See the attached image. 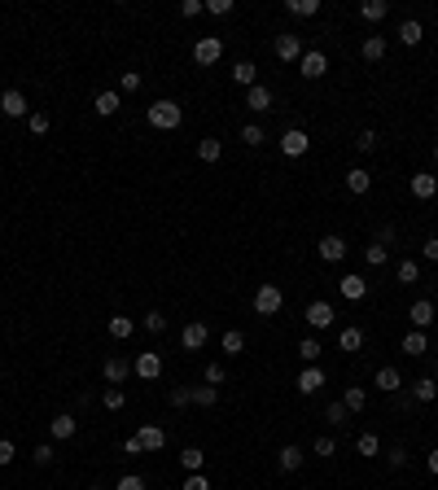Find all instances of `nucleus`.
Instances as JSON below:
<instances>
[{"label":"nucleus","instance_id":"1","mask_svg":"<svg viewBox=\"0 0 438 490\" xmlns=\"http://www.w3.org/2000/svg\"><path fill=\"white\" fill-rule=\"evenodd\" d=\"M184 123V110L175 101H153L149 105V127H158V131H171V127H180Z\"/></svg>","mask_w":438,"mask_h":490},{"label":"nucleus","instance_id":"2","mask_svg":"<svg viewBox=\"0 0 438 490\" xmlns=\"http://www.w3.org/2000/svg\"><path fill=\"white\" fill-rule=\"evenodd\" d=\"M281 302H285V293H281L276 285H259L254 289V315H276Z\"/></svg>","mask_w":438,"mask_h":490},{"label":"nucleus","instance_id":"3","mask_svg":"<svg viewBox=\"0 0 438 490\" xmlns=\"http://www.w3.org/2000/svg\"><path fill=\"white\" fill-rule=\"evenodd\" d=\"M307 149H311V136H307L303 127H285V136H281V153H285V158H303Z\"/></svg>","mask_w":438,"mask_h":490},{"label":"nucleus","instance_id":"4","mask_svg":"<svg viewBox=\"0 0 438 490\" xmlns=\"http://www.w3.org/2000/svg\"><path fill=\"white\" fill-rule=\"evenodd\" d=\"M219 57H223V40H219V35H202L197 49H193V62L197 66H215Z\"/></svg>","mask_w":438,"mask_h":490},{"label":"nucleus","instance_id":"5","mask_svg":"<svg viewBox=\"0 0 438 490\" xmlns=\"http://www.w3.org/2000/svg\"><path fill=\"white\" fill-rule=\"evenodd\" d=\"M132 372H136L140 381H158V377H162V355H158V350H140L136 364H132Z\"/></svg>","mask_w":438,"mask_h":490},{"label":"nucleus","instance_id":"6","mask_svg":"<svg viewBox=\"0 0 438 490\" xmlns=\"http://www.w3.org/2000/svg\"><path fill=\"white\" fill-rule=\"evenodd\" d=\"M298 70H303V79H325L329 57H325L320 49H307V53H303V62H298Z\"/></svg>","mask_w":438,"mask_h":490},{"label":"nucleus","instance_id":"7","mask_svg":"<svg viewBox=\"0 0 438 490\" xmlns=\"http://www.w3.org/2000/svg\"><path fill=\"white\" fill-rule=\"evenodd\" d=\"M272 49H276L281 62H303V53H307L298 35H276V44H272Z\"/></svg>","mask_w":438,"mask_h":490},{"label":"nucleus","instance_id":"8","mask_svg":"<svg viewBox=\"0 0 438 490\" xmlns=\"http://www.w3.org/2000/svg\"><path fill=\"white\" fill-rule=\"evenodd\" d=\"M0 114H5V118H22V114H31V105H27V97H22L18 88H9L5 97H0Z\"/></svg>","mask_w":438,"mask_h":490},{"label":"nucleus","instance_id":"9","mask_svg":"<svg viewBox=\"0 0 438 490\" xmlns=\"http://www.w3.org/2000/svg\"><path fill=\"white\" fill-rule=\"evenodd\" d=\"M333 307H329V302H320V298H316V302H307V324H311V328H329V324H333Z\"/></svg>","mask_w":438,"mask_h":490},{"label":"nucleus","instance_id":"10","mask_svg":"<svg viewBox=\"0 0 438 490\" xmlns=\"http://www.w3.org/2000/svg\"><path fill=\"white\" fill-rule=\"evenodd\" d=\"M408 320H412V328H430L434 324V302H430V298H421V302H412L408 307Z\"/></svg>","mask_w":438,"mask_h":490},{"label":"nucleus","instance_id":"11","mask_svg":"<svg viewBox=\"0 0 438 490\" xmlns=\"http://www.w3.org/2000/svg\"><path fill=\"white\" fill-rule=\"evenodd\" d=\"M206 337H210V328L202 324V320H193V324H184V333H180L184 350H202V346H206Z\"/></svg>","mask_w":438,"mask_h":490},{"label":"nucleus","instance_id":"12","mask_svg":"<svg viewBox=\"0 0 438 490\" xmlns=\"http://www.w3.org/2000/svg\"><path fill=\"white\" fill-rule=\"evenodd\" d=\"M325 386V368L320 364H307L303 372H298V394H316Z\"/></svg>","mask_w":438,"mask_h":490},{"label":"nucleus","instance_id":"13","mask_svg":"<svg viewBox=\"0 0 438 490\" xmlns=\"http://www.w3.org/2000/svg\"><path fill=\"white\" fill-rule=\"evenodd\" d=\"M316 249H320L325 263H342V258H347V241H342V236H333V232L320 236V245H316Z\"/></svg>","mask_w":438,"mask_h":490},{"label":"nucleus","instance_id":"14","mask_svg":"<svg viewBox=\"0 0 438 490\" xmlns=\"http://www.w3.org/2000/svg\"><path fill=\"white\" fill-rule=\"evenodd\" d=\"M245 105H250L254 114L272 110V88H267V83H254V88H245Z\"/></svg>","mask_w":438,"mask_h":490},{"label":"nucleus","instance_id":"15","mask_svg":"<svg viewBox=\"0 0 438 490\" xmlns=\"http://www.w3.org/2000/svg\"><path fill=\"white\" fill-rule=\"evenodd\" d=\"M434 193H438V175H430V171H417V175H412V197L430 201Z\"/></svg>","mask_w":438,"mask_h":490},{"label":"nucleus","instance_id":"16","mask_svg":"<svg viewBox=\"0 0 438 490\" xmlns=\"http://www.w3.org/2000/svg\"><path fill=\"white\" fill-rule=\"evenodd\" d=\"M101 377L110 381V386H123V381L132 377V364H127V359H105L101 364Z\"/></svg>","mask_w":438,"mask_h":490},{"label":"nucleus","instance_id":"17","mask_svg":"<svg viewBox=\"0 0 438 490\" xmlns=\"http://www.w3.org/2000/svg\"><path fill=\"white\" fill-rule=\"evenodd\" d=\"M49 434L66 442V438H75V434H79V421H75L70 412H62V416H53V421H49Z\"/></svg>","mask_w":438,"mask_h":490},{"label":"nucleus","instance_id":"18","mask_svg":"<svg viewBox=\"0 0 438 490\" xmlns=\"http://www.w3.org/2000/svg\"><path fill=\"white\" fill-rule=\"evenodd\" d=\"M338 289H342V298H347V302H360V298L369 293V280H364V276H342Z\"/></svg>","mask_w":438,"mask_h":490},{"label":"nucleus","instance_id":"19","mask_svg":"<svg viewBox=\"0 0 438 490\" xmlns=\"http://www.w3.org/2000/svg\"><path fill=\"white\" fill-rule=\"evenodd\" d=\"M136 438H140V447H145V451H162V447H167V429H158V425H145Z\"/></svg>","mask_w":438,"mask_h":490},{"label":"nucleus","instance_id":"20","mask_svg":"<svg viewBox=\"0 0 438 490\" xmlns=\"http://www.w3.org/2000/svg\"><path fill=\"white\" fill-rule=\"evenodd\" d=\"M347 188L355 197H364L373 188V171H364V166H355V171H347Z\"/></svg>","mask_w":438,"mask_h":490},{"label":"nucleus","instance_id":"21","mask_svg":"<svg viewBox=\"0 0 438 490\" xmlns=\"http://www.w3.org/2000/svg\"><path fill=\"white\" fill-rule=\"evenodd\" d=\"M421 40H425V27H421L417 18H404V22H399V44H408V49H412V44H421Z\"/></svg>","mask_w":438,"mask_h":490},{"label":"nucleus","instance_id":"22","mask_svg":"<svg viewBox=\"0 0 438 490\" xmlns=\"http://www.w3.org/2000/svg\"><path fill=\"white\" fill-rule=\"evenodd\" d=\"M377 390L399 394V390H404V372H399V368H382V372H377Z\"/></svg>","mask_w":438,"mask_h":490},{"label":"nucleus","instance_id":"23","mask_svg":"<svg viewBox=\"0 0 438 490\" xmlns=\"http://www.w3.org/2000/svg\"><path fill=\"white\" fill-rule=\"evenodd\" d=\"M425 350H430V337H425L421 328H412L408 337H404V355H412V359H421Z\"/></svg>","mask_w":438,"mask_h":490},{"label":"nucleus","instance_id":"24","mask_svg":"<svg viewBox=\"0 0 438 490\" xmlns=\"http://www.w3.org/2000/svg\"><path fill=\"white\" fill-rule=\"evenodd\" d=\"M136 333V320H127V315H110V337L114 342H127Z\"/></svg>","mask_w":438,"mask_h":490},{"label":"nucleus","instance_id":"25","mask_svg":"<svg viewBox=\"0 0 438 490\" xmlns=\"http://www.w3.org/2000/svg\"><path fill=\"white\" fill-rule=\"evenodd\" d=\"M276 464H281L285 473H294V469L303 464V447H294V442H289V447H281V451H276Z\"/></svg>","mask_w":438,"mask_h":490},{"label":"nucleus","instance_id":"26","mask_svg":"<svg viewBox=\"0 0 438 490\" xmlns=\"http://www.w3.org/2000/svg\"><path fill=\"white\" fill-rule=\"evenodd\" d=\"M232 79L241 83V88H254V83H259V66L254 62H237L232 66Z\"/></svg>","mask_w":438,"mask_h":490},{"label":"nucleus","instance_id":"27","mask_svg":"<svg viewBox=\"0 0 438 490\" xmlns=\"http://www.w3.org/2000/svg\"><path fill=\"white\" fill-rule=\"evenodd\" d=\"M412 399H417V403H434L438 399V381L434 377H421L417 386H412Z\"/></svg>","mask_w":438,"mask_h":490},{"label":"nucleus","instance_id":"28","mask_svg":"<svg viewBox=\"0 0 438 490\" xmlns=\"http://www.w3.org/2000/svg\"><path fill=\"white\" fill-rule=\"evenodd\" d=\"M386 14H390L386 0H364V5H360V18H364V22H382Z\"/></svg>","mask_w":438,"mask_h":490},{"label":"nucleus","instance_id":"29","mask_svg":"<svg viewBox=\"0 0 438 490\" xmlns=\"http://www.w3.org/2000/svg\"><path fill=\"white\" fill-rule=\"evenodd\" d=\"M180 464H184V473H202V464H206V451H197V447H184V451H180Z\"/></svg>","mask_w":438,"mask_h":490},{"label":"nucleus","instance_id":"30","mask_svg":"<svg viewBox=\"0 0 438 490\" xmlns=\"http://www.w3.org/2000/svg\"><path fill=\"white\" fill-rule=\"evenodd\" d=\"M285 9L294 18H316L320 14V0H285Z\"/></svg>","mask_w":438,"mask_h":490},{"label":"nucleus","instance_id":"31","mask_svg":"<svg viewBox=\"0 0 438 490\" xmlns=\"http://www.w3.org/2000/svg\"><path fill=\"white\" fill-rule=\"evenodd\" d=\"M118 105H123V101H118V92H101V97L92 101V110H97L101 118H110V114H118Z\"/></svg>","mask_w":438,"mask_h":490},{"label":"nucleus","instance_id":"32","mask_svg":"<svg viewBox=\"0 0 438 490\" xmlns=\"http://www.w3.org/2000/svg\"><path fill=\"white\" fill-rule=\"evenodd\" d=\"M342 408H347V412H364V408H369V394H364L360 386H351L347 394H342Z\"/></svg>","mask_w":438,"mask_h":490},{"label":"nucleus","instance_id":"33","mask_svg":"<svg viewBox=\"0 0 438 490\" xmlns=\"http://www.w3.org/2000/svg\"><path fill=\"white\" fill-rule=\"evenodd\" d=\"M360 53H364V62H382V57H386V40H382V35H369Z\"/></svg>","mask_w":438,"mask_h":490},{"label":"nucleus","instance_id":"34","mask_svg":"<svg viewBox=\"0 0 438 490\" xmlns=\"http://www.w3.org/2000/svg\"><path fill=\"white\" fill-rule=\"evenodd\" d=\"M197 158H202V162H219L223 158V145H219L215 136H206L202 145H197Z\"/></svg>","mask_w":438,"mask_h":490},{"label":"nucleus","instance_id":"35","mask_svg":"<svg viewBox=\"0 0 438 490\" xmlns=\"http://www.w3.org/2000/svg\"><path fill=\"white\" fill-rule=\"evenodd\" d=\"M298 355H303V364H320V355H325V346L316 342V337H303L298 346Z\"/></svg>","mask_w":438,"mask_h":490},{"label":"nucleus","instance_id":"36","mask_svg":"<svg viewBox=\"0 0 438 490\" xmlns=\"http://www.w3.org/2000/svg\"><path fill=\"white\" fill-rule=\"evenodd\" d=\"M338 346H342V350H360V346H364V328H342Z\"/></svg>","mask_w":438,"mask_h":490},{"label":"nucleus","instance_id":"37","mask_svg":"<svg viewBox=\"0 0 438 490\" xmlns=\"http://www.w3.org/2000/svg\"><path fill=\"white\" fill-rule=\"evenodd\" d=\"M193 403H197V408H215V403H219V386H197Z\"/></svg>","mask_w":438,"mask_h":490},{"label":"nucleus","instance_id":"38","mask_svg":"<svg viewBox=\"0 0 438 490\" xmlns=\"http://www.w3.org/2000/svg\"><path fill=\"white\" fill-rule=\"evenodd\" d=\"M355 451H360V456H377V451H382V438H377V434H360V438H355Z\"/></svg>","mask_w":438,"mask_h":490},{"label":"nucleus","instance_id":"39","mask_svg":"<svg viewBox=\"0 0 438 490\" xmlns=\"http://www.w3.org/2000/svg\"><path fill=\"white\" fill-rule=\"evenodd\" d=\"M101 403H105V408H110V412H123V408H127V394H123V390H114V386H110V390H105V394H101Z\"/></svg>","mask_w":438,"mask_h":490},{"label":"nucleus","instance_id":"40","mask_svg":"<svg viewBox=\"0 0 438 490\" xmlns=\"http://www.w3.org/2000/svg\"><path fill=\"white\" fill-rule=\"evenodd\" d=\"M417 280H421V267L412 258H404L399 263V285H417Z\"/></svg>","mask_w":438,"mask_h":490},{"label":"nucleus","instance_id":"41","mask_svg":"<svg viewBox=\"0 0 438 490\" xmlns=\"http://www.w3.org/2000/svg\"><path fill=\"white\" fill-rule=\"evenodd\" d=\"M241 350H245V337H241V333H237V328L223 333V355H241Z\"/></svg>","mask_w":438,"mask_h":490},{"label":"nucleus","instance_id":"42","mask_svg":"<svg viewBox=\"0 0 438 490\" xmlns=\"http://www.w3.org/2000/svg\"><path fill=\"white\" fill-rule=\"evenodd\" d=\"M167 403H171V408H188V403H193V390H188V386H175V390L167 394Z\"/></svg>","mask_w":438,"mask_h":490},{"label":"nucleus","instance_id":"43","mask_svg":"<svg viewBox=\"0 0 438 490\" xmlns=\"http://www.w3.org/2000/svg\"><path fill=\"white\" fill-rule=\"evenodd\" d=\"M241 140H245V145H250V149H259V145H263V127H259V123H250V127H241Z\"/></svg>","mask_w":438,"mask_h":490},{"label":"nucleus","instance_id":"44","mask_svg":"<svg viewBox=\"0 0 438 490\" xmlns=\"http://www.w3.org/2000/svg\"><path fill=\"white\" fill-rule=\"evenodd\" d=\"M27 127L35 131V136H44V131H49V114H44V110H31V114H27Z\"/></svg>","mask_w":438,"mask_h":490},{"label":"nucleus","instance_id":"45","mask_svg":"<svg viewBox=\"0 0 438 490\" xmlns=\"http://www.w3.org/2000/svg\"><path fill=\"white\" fill-rule=\"evenodd\" d=\"M364 258H369V263H373V267H382V263H386V258H390V249H386V245H382V241H373V245H369V249H364Z\"/></svg>","mask_w":438,"mask_h":490},{"label":"nucleus","instance_id":"46","mask_svg":"<svg viewBox=\"0 0 438 490\" xmlns=\"http://www.w3.org/2000/svg\"><path fill=\"white\" fill-rule=\"evenodd\" d=\"M347 416H351V412L342 408V403H329V408H325V421H329V425H347Z\"/></svg>","mask_w":438,"mask_h":490},{"label":"nucleus","instance_id":"47","mask_svg":"<svg viewBox=\"0 0 438 490\" xmlns=\"http://www.w3.org/2000/svg\"><path fill=\"white\" fill-rule=\"evenodd\" d=\"M114 490H149V486H145V477H140V473H127V477H118Z\"/></svg>","mask_w":438,"mask_h":490},{"label":"nucleus","instance_id":"48","mask_svg":"<svg viewBox=\"0 0 438 490\" xmlns=\"http://www.w3.org/2000/svg\"><path fill=\"white\" fill-rule=\"evenodd\" d=\"M311 451H316V456H325V460H329V456H338V442L320 434V438H316V447H311Z\"/></svg>","mask_w":438,"mask_h":490},{"label":"nucleus","instance_id":"49","mask_svg":"<svg viewBox=\"0 0 438 490\" xmlns=\"http://www.w3.org/2000/svg\"><path fill=\"white\" fill-rule=\"evenodd\" d=\"M373 145H377V131H373V127H364L360 136H355V149H360V153H369Z\"/></svg>","mask_w":438,"mask_h":490},{"label":"nucleus","instance_id":"50","mask_svg":"<svg viewBox=\"0 0 438 490\" xmlns=\"http://www.w3.org/2000/svg\"><path fill=\"white\" fill-rule=\"evenodd\" d=\"M140 324H145V333H162V328H167V315H158V311H149V315L140 320Z\"/></svg>","mask_w":438,"mask_h":490},{"label":"nucleus","instance_id":"51","mask_svg":"<svg viewBox=\"0 0 438 490\" xmlns=\"http://www.w3.org/2000/svg\"><path fill=\"white\" fill-rule=\"evenodd\" d=\"M31 460L40 464V469H44V464H53V447H49V442H40V447L31 451Z\"/></svg>","mask_w":438,"mask_h":490},{"label":"nucleus","instance_id":"52","mask_svg":"<svg viewBox=\"0 0 438 490\" xmlns=\"http://www.w3.org/2000/svg\"><path fill=\"white\" fill-rule=\"evenodd\" d=\"M14 456H18L14 438H0V464H14Z\"/></svg>","mask_w":438,"mask_h":490},{"label":"nucleus","instance_id":"53","mask_svg":"<svg viewBox=\"0 0 438 490\" xmlns=\"http://www.w3.org/2000/svg\"><path fill=\"white\" fill-rule=\"evenodd\" d=\"M206 14H215V18L232 14V0H206Z\"/></svg>","mask_w":438,"mask_h":490},{"label":"nucleus","instance_id":"54","mask_svg":"<svg viewBox=\"0 0 438 490\" xmlns=\"http://www.w3.org/2000/svg\"><path fill=\"white\" fill-rule=\"evenodd\" d=\"M197 14H206L202 0H184V5H180V18H197Z\"/></svg>","mask_w":438,"mask_h":490},{"label":"nucleus","instance_id":"55","mask_svg":"<svg viewBox=\"0 0 438 490\" xmlns=\"http://www.w3.org/2000/svg\"><path fill=\"white\" fill-rule=\"evenodd\" d=\"M184 490H210V482H206L202 473H188V477H184Z\"/></svg>","mask_w":438,"mask_h":490},{"label":"nucleus","instance_id":"56","mask_svg":"<svg viewBox=\"0 0 438 490\" xmlns=\"http://www.w3.org/2000/svg\"><path fill=\"white\" fill-rule=\"evenodd\" d=\"M206 386H223V368L219 364H206Z\"/></svg>","mask_w":438,"mask_h":490},{"label":"nucleus","instance_id":"57","mask_svg":"<svg viewBox=\"0 0 438 490\" xmlns=\"http://www.w3.org/2000/svg\"><path fill=\"white\" fill-rule=\"evenodd\" d=\"M140 88V75L136 70H123V92H136Z\"/></svg>","mask_w":438,"mask_h":490},{"label":"nucleus","instance_id":"58","mask_svg":"<svg viewBox=\"0 0 438 490\" xmlns=\"http://www.w3.org/2000/svg\"><path fill=\"white\" fill-rule=\"evenodd\" d=\"M421 254H425V258H430V263H438V236H430V241H425V245H421Z\"/></svg>","mask_w":438,"mask_h":490},{"label":"nucleus","instance_id":"59","mask_svg":"<svg viewBox=\"0 0 438 490\" xmlns=\"http://www.w3.org/2000/svg\"><path fill=\"white\" fill-rule=\"evenodd\" d=\"M123 456H145V447H140V438H127V442H123Z\"/></svg>","mask_w":438,"mask_h":490},{"label":"nucleus","instance_id":"60","mask_svg":"<svg viewBox=\"0 0 438 490\" xmlns=\"http://www.w3.org/2000/svg\"><path fill=\"white\" fill-rule=\"evenodd\" d=\"M390 464H395V469H404V464H408V451L404 447H395V451H390V456H386Z\"/></svg>","mask_w":438,"mask_h":490},{"label":"nucleus","instance_id":"61","mask_svg":"<svg viewBox=\"0 0 438 490\" xmlns=\"http://www.w3.org/2000/svg\"><path fill=\"white\" fill-rule=\"evenodd\" d=\"M430 473H438V447L430 451Z\"/></svg>","mask_w":438,"mask_h":490},{"label":"nucleus","instance_id":"62","mask_svg":"<svg viewBox=\"0 0 438 490\" xmlns=\"http://www.w3.org/2000/svg\"><path fill=\"white\" fill-rule=\"evenodd\" d=\"M88 490H105V486H88Z\"/></svg>","mask_w":438,"mask_h":490},{"label":"nucleus","instance_id":"63","mask_svg":"<svg viewBox=\"0 0 438 490\" xmlns=\"http://www.w3.org/2000/svg\"><path fill=\"white\" fill-rule=\"evenodd\" d=\"M434 158H438V145H434Z\"/></svg>","mask_w":438,"mask_h":490},{"label":"nucleus","instance_id":"64","mask_svg":"<svg viewBox=\"0 0 438 490\" xmlns=\"http://www.w3.org/2000/svg\"><path fill=\"white\" fill-rule=\"evenodd\" d=\"M434 381H438V372H434Z\"/></svg>","mask_w":438,"mask_h":490}]
</instances>
